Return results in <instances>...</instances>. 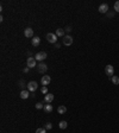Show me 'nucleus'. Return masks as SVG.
Segmentation results:
<instances>
[{
	"instance_id": "f257e3e1",
	"label": "nucleus",
	"mask_w": 119,
	"mask_h": 133,
	"mask_svg": "<svg viewBox=\"0 0 119 133\" xmlns=\"http://www.w3.org/2000/svg\"><path fill=\"white\" fill-rule=\"evenodd\" d=\"M46 41L49 42V43H51V44H56L57 43V36H56V33H48L46 34Z\"/></svg>"
},
{
	"instance_id": "f03ea898",
	"label": "nucleus",
	"mask_w": 119,
	"mask_h": 133,
	"mask_svg": "<svg viewBox=\"0 0 119 133\" xmlns=\"http://www.w3.org/2000/svg\"><path fill=\"white\" fill-rule=\"evenodd\" d=\"M46 52L45 51H39V52H37L36 54V56H35V58H36V61H39V62H42V61H44L45 58H46Z\"/></svg>"
},
{
	"instance_id": "7ed1b4c3",
	"label": "nucleus",
	"mask_w": 119,
	"mask_h": 133,
	"mask_svg": "<svg viewBox=\"0 0 119 133\" xmlns=\"http://www.w3.org/2000/svg\"><path fill=\"white\" fill-rule=\"evenodd\" d=\"M113 73H114V68L111 66V64H108V66H105V74H106L110 78L113 76Z\"/></svg>"
},
{
	"instance_id": "20e7f679",
	"label": "nucleus",
	"mask_w": 119,
	"mask_h": 133,
	"mask_svg": "<svg viewBox=\"0 0 119 133\" xmlns=\"http://www.w3.org/2000/svg\"><path fill=\"white\" fill-rule=\"evenodd\" d=\"M73 37L70 36V34H67V36H64L63 37V44L67 45V46H70V45L73 44Z\"/></svg>"
},
{
	"instance_id": "39448f33",
	"label": "nucleus",
	"mask_w": 119,
	"mask_h": 133,
	"mask_svg": "<svg viewBox=\"0 0 119 133\" xmlns=\"http://www.w3.org/2000/svg\"><path fill=\"white\" fill-rule=\"evenodd\" d=\"M37 70H38V73L39 74H45L46 73V70H48V66H46V64H44V63H39L38 66H37Z\"/></svg>"
},
{
	"instance_id": "423d86ee",
	"label": "nucleus",
	"mask_w": 119,
	"mask_h": 133,
	"mask_svg": "<svg viewBox=\"0 0 119 133\" xmlns=\"http://www.w3.org/2000/svg\"><path fill=\"white\" fill-rule=\"evenodd\" d=\"M27 90L29 91H36L37 90V82L36 81H30L27 83Z\"/></svg>"
},
{
	"instance_id": "0eeeda50",
	"label": "nucleus",
	"mask_w": 119,
	"mask_h": 133,
	"mask_svg": "<svg viewBox=\"0 0 119 133\" xmlns=\"http://www.w3.org/2000/svg\"><path fill=\"white\" fill-rule=\"evenodd\" d=\"M26 64H27V68H35L36 66V58L35 57H29L27 61H26Z\"/></svg>"
},
{
	"instance_id": "6e6552de",
	"label": "nucleus",
	"mask_w": 119,
	"mask_h": 133,
	"mask_svg": "<svg viewBox=\"0 0 119 133\" xmlns=\"http://www.w3.org/2000/svg\"><path fill=\"white\" fill-rule=\"evenodd\" d=\"M50 81H51V78H50V76H42V78H41V83H42V86H48L49 83H50Z\"/></svg>"
},
{
	"instance_id": "1a4fd4ad",
	"label": "nucleus",
	"mask_w": 119,
	"mask_h": 133,
	"mask_svg": "<svg viewBox=\"0 0 119 133\" xmlns=\"http://www.w3.org/2000/svg\"><path fill=\"white\" fill-rule=\"evenodd\" d=\"M24 36H25L26 38H31V37H33V30L31 29V27H26L25 31H24Z\"/></svg>"
},
{
	"instance_id": "9d476101",
	"label": "nucleus",
	"mask_w": 119,
	"mask_h": 133,
	"mask_svg": "<svg viewBox=\"0 0 119 133\" xmlns=\"http://www.w3.org/2000/svg\"><path fill=\"white\" fill-rule=\"evenodd\" d=\"M99 12L100 13H107L108 12V5L107 4H101L99 6Z\"/></svg>"
},
{
	"instance_id": "9b49d317",
	"label": "nucleus",
	"mask_w": 119,
	"mask_h": 133,
	"mask_svg": "<svg viewBox=\"0 0 119 133\" xmlns=\"http://www.w3.org/2000/svg\"><path fill=\"white\" fill-rule=\"evenodd\" d=\"M39 43H41V38L39 37H33L32 41H31V44H32V46H38L39 45Z\"/></svg>"
},
{
	"instance_id": "f8f14e48",
	"label": "nucleus",
	"mask_w": 119,
	"mask_h": 133,
	"mask_svg": "<svg viewBox=\"0 0 119 133\" xmlns=\"http://www.w3.org/2000/svg\"><path fill=\"white\" fill-rule=\"evenodd\" d=\"M53 100H54V95H53V94H46V95L44 96V101H45L46 103L53 102Z\"/></svg>"
},
{
	"instance_id": "ddd939ff",
	"label": "nucleus",
	"mask_w": 119,
	"mask_h": 133,
	"mask_svg": "<svg viewBox=\"0 0 119 133\" xmlns=\"http://www.w3.org/2000/svg\"><path fill=\"white\" fill-rule=\"evenodd\" d=\"M19 96H20V99H27L30 96V93H29V90H22Z\"/></svg>"
},
{
	"instance_id": "4468645a",
	"label": "nucleus",
	"mask_w": 119,
	"mask_h": 133,
	"mask_svg": "<svg viewBox=\"0 0 119 133\" xmlns=\"http://www.w3.org/2000/svg\"><path fill=\"white\" fill-rule=\"evenodd\" d=\"M56 36L57 37H64V30L63 29H57L56 30Z\"/></svg>"
},
{
	"instance_id": "2eb2a0df",
	"label": "nucleus",
	"mask_w": 119,
	"mask_h": 133,
	"mask_svg": "<svg viewBox=\"0 0 119 133\" xmlns=\"http://www.w3.org/2000/svg\"><path fill=\"white\" fill-rule=\"evenodd\" d=\"M57 112H58V114H64L65 112H67V107L65 106H60L57 108Z\"/></svg>"
},
{
	"instance_id": "dca6fc26",
	"label": "nucleus",
	"mask_w": 119,
	"mask_h": 133,
	"mask_svg": "<svg viewBox=\"0 0 119 133\" xmlns=\"http://www.w3.org/2000/svg\"><path fill=\"white\" fill-rule=\"evenodd\" d=\"M43 109H44V111H45V112H46V113H51L54 108H53V106H51V105H45V106H44V108H43Z\"/></svg>"
},
{
	"instance_id": "f3484780",
	"label": "nucleus",
	"mask_w": 119,
	"mask_h": 133,
	"mask_svg": "<svg viewBox=\"0 0 119 133\" xmlns=\"http://www.w3.org/2000/svg\"><path fill=\"white\" fill-rule=\"evenodd\" d=\"M110 80L112 81V83H113V84H116V86H118V84H119V77H118V76H112Z\"/></svg>"
},
{
	"instance_id": "a211bd4d",
	"label": "nucleus",
	"mask_w": 119,
	"mask_h": 133,
	"mask_svg": "<svg viewBox=\"0 0 119 133\" xmlns=\"http://www.w3.org/2000/svg\"><path fill=\"white\" fill-rule=\"evenodd\" d=\"M67 126H68V122L67 121H61L60 124H58V127H60L61 130H65Z\"/></svg>"
},
{
	"instance_id": "6ab92c4d",
	"label": "nucleus",
	"mask_w": 119,
	"mask_h": 133,
	"mask_svg": "<svg viewBox=\"0 0 119 133\" xmlns=\"http://www.w3.org/2000/svg\"><path fill=\"white\" fill-rule=\"evenodd\" d=\"M36 108H37V109H42V108H44L43 103H42V102H37V103H36Z\"/></svg>"
},
{
	"instance_id": "aec40b11",
	"label": "nucleus",
	"mask_w": 119,
	"mask_h": 133,
	"mask_svg": "<svg viewBox=\"0 0 119 133\" xmlns=\"http://www.w3.org/2000/svg\"><path fill=\"white\" fill-rule=\"evenodd\" d=\"M44 128H45V130H51V128H53V125H51L50 122H46V124H45V127H44Z\"/></svg>"
},
{
	"instance_id": "412c9836",
	"label": "nucleus",
	"mask_w": 119,
	"mask_h": 133,
	"mask_svg": "<svg viewBox=\"0 0 119 133\" xmlns=\"http://www.w3.org/2000/svg\"><path fill=\"white\" fill-rule=\"evenodd\" d=\"M41 91H42L43 94H45V95H46V94H49V93H48V88H46L45 86H43V87H42V89H41Z\"/></svg>"
},
{
	"instance_id": "4be33fe9",
	"label": "nucleus",
	"mask_w": 119,
	"mask_h": 133,
	"mask_svg": "<svg viewBox=\"0 0 119 133\" xmlns=\"http://www.w3.org/2000/svg\"><path fill=\"white\" fill-rule=\"evenodd\" d=\"M114 11L119 12V1H116V2H114Z\"/></svg>"
},
{
	"instance_id": "5701e85b",
	"label": "nucleus",
	"mask_w": 119,
	"mask_h": 133,
	"mask_svg": "<svg viewBox=\"0 0 119 133\" xmlns=\"http://www.w3.org/2000/svg\"><path fill=\"white\" fill-rule=\"evenodd\" d=\"M36 133H46V130L45 128H37Z\"/></svg>"
},
{
	"instance_id": "b1692460",
	"label": "nucleus",
	"mask_w": 119,
	"mask_h": 133,
	"mask_svg": "<svg viewBox=\"0 0 119 133\" xmlns=\"http://www.w3.org/2000/svg\"><path fill=\"white\" fill-rule=\"evenodd\" d=\"M106 16H107L108 18H113V17H114V12H107Z\"/></svg>"
},
{
	"instance_id": "393cba45",
	"label": "nucleus",
	"mask_w": 119,
	"mask_h": 133,
	"mask_svg": "<svg viewBox=\"0 0 119 133\" xmlns=\"http://www.w3.org/2000/svg\"><path fill=\"white\" fill-rule=\"evenodd\" d=\"M19 87H22V88H24V87H25V86H24V81H23V80H20V81H19Z\"/></svg>"
},
{
	"instance_id": "a878e982",
	"label": "nucleus",
	"mask_w": 119,
	"mask_h": 133,
	"mask_svg": "<svg viewBox=\"0 0 119 133\" xmlns=\"http://www.w3.org/2000/svg\"><path fill=\"white\" fill-rule=\"evenodd\" d=\"M64 30L67 31V32H70V31H72V26H67Z\"/></svg>"
},
{
	"instance_id": "bb28decb",
	"label": "nucleus",
	"mask_w": 119,
	"mask_h": 133,
	"mask_svg": "<svg viewBox=\"0 0 119 133\" xmlns=\"http://www.w3.org/2000/svg\"><path fill=\"white\" fill-rule=\"evenodd\" d=\"M29 69H30V68H24L23 71H24V73H29Z\"/></svg>"
}]
</instances>
